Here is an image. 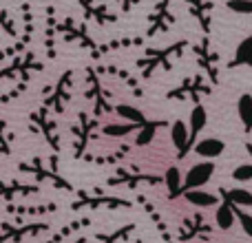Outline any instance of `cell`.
<instances>
[{"label": "cell", "instance_id": "1", "mask_svg": "<svg viewBox=\"0 0 252 243\" xmlns=\"http://www.w3.org/2000/svg\"><path fill=\"white\" fill-rule=\"evenodd\" d=\"M186 47H188L186 40H177V42L168 44V47H164V49H146L144 58L137 60V66L142 69V73L146 75V78L155 69H170V64H173L175 58L184 56Z\"/></svg>", "mask_w": 252, "mask_h": 243}, {"label": "cell", "instance_id": "2", "mask_svg": "<svg viewBox=\"0 0 252 243\" xmlns=\"http://www.w3.org/2000/svg\"><path fill=\"white\" fill-rule=\"evenodd\" d=\"M58 35H62L64 42L78 44L80 49H87L93 58H100V44L93 40V35L89 33L87 25L80 20H75L73 16H64L62 20H58Z\"/></svg>", "mask_w": 252, "mask_h": 243}, {"label": "cell", "instance_id": "3", "mask_svg": "<svg viewBox=\"0 0 252 243\" xmlns=\"http://www.w3.org/2000/svg\"><path fill=\"white\" fill-rule=\"evenodd\" d=\"M44 69V62L38 58L33 49L18 53L11 58L9 64L0 69V80H29L33 73H40Z\"/></svg>", "mask_w": 252, "mask_h": 243}, {"label": "cell", "instance_id": "4", "mask_svg": "<svg viewBox=\"0 0 252 243\" xmlns=\"http://www.w3.org/2000/svg\"><path fill=\"white\" fill-rule=\"evenodd\" d=\"M173 0H157L153 11L148 13L146 20V31H144V38H155L159 33H168L173 29L175 20L177 18L173 16V9H170Z\"/></svg>", "mask_w": 252, "mask_h": 243}, {"label": "cell", "instance_id": "5", "mask_svg": "<svg viewBox=\"0 0 252 243\" xmlns=\"http://www.w3.org/2000/svg\"><path fill=\"white\" fill-rule=\"evenodd\" d=\"M71 84H73V71H64V73L58 78V82L51 87V91L44 95L42 106L49 113H62L66 106V102L71 100Z\"/></svg>", "mask_w": 252, "mask_h": 243}, {"label": "cell", "instance_id": "6", "mask_svg": "<svg viewBox=\"0 0 252 243\" xmlns=\"http://www.w3.org/2000/svg\"><path fill=\"white\" fill-rule=\"evenodd\" d=\"M29 126H31V130H35L38 135H42V139L49 144V146H53L56 151L60 148L56 124H53L51 115H49V111L44 109V106H38L35 111H31V115H29Z\"/></svg>", "mask_w": 252, "mask_h": 243}, {"label": "cell", "instance_id": "7", "mask_svg": "<svg viewBox=\"0 0 252 243\" xmlns=\"http://www.w3.org/2000/svg\"><path fill=\"white\" fill-rule=\"evenodd\" d=\"M78 7L82 9V16L87 20H93L100 27L115 25L120 20L118 13L111 11V7L106 2H102V0H78Z\"/></svg>", "mask_w": 252, "mask_h": 243}, {"label": "cell", "instance_id": "8", "mask_svg": "<svg viewBox=\"0 0 252 243\" xmlns=\"http://www.w3.org/2000/svg\"><path fill=\"white\" fill-rule=\"evenodd\" d=\"M18 170H20V173L31 175V177H35V179H40V182H51L53 186L69 188V183H66L64 179L56 173V170L44 166L42 157H31L29 161H20V164H18Z\"/></svg>", "mask_w": 252, "mask_h": 243}, {"label": "cell", "instance_id": "9", "mask_svg": "<svg viewBox=\"0 0 252 243\" xmlns=\"http://www.w3.org/2000/svg\"><path fill=\"white\" fill-rule=\"evenodd\" d=\"M47 223H27V226H13V223H0V243H22L29 237H35L47 230Z\"/></svg>", "mask_w": 252, "mask_h": 243}, {"label": "cell", "instance_id": "10", "mask_svg": "<svg viewBox=\"0 0 252 243\" xmlns=\"http://www.w3.org/2000/svg\"><path fill=\"white\" fill-rule=\"evenodd\" d=\"M195 58H197V62H199L201 69H204L206 73L210 75V80H213V82H217V80H219V73H217L219 53L213 49L208 35H204V38H201L199 42L195 44Z\"/></svg>", "mask_w": 252, "mask_h": 243}, {"label": "cell", "instance_id": "11", "mask_svg": "<svg viewBox=\"0 0 252 243\" xmlns=\"http://www.w3.org/2000/svg\"><path fill=\"white\" fill-rule=\"evenodd\" d=\"M215 175V164L210 159L206 161H199V164H195L190 170L186 173V177H184V186L182 190H197V188H204L206 183L210 182V177Z\"/></svg>", "mask_w": 252, "mask_h": 243}, {"label": "cell", "instance_id": "12", "mask_svg": "<svg viewBox=\"0 0 252 243\" xmlns=\"http://www.w3.org/2000/svg\"><path fill=\"white\" fill-rule=\"evenodd\" d=\"M184 2L188 7V13L197 20L201 33L208 35L213 31V9H215L213 0H184Z\"/></svg>", "mask_w": 252, "mask_h": 243}, {"label": "cell", "instance_id": "13", "mask_svg": "<svg viewBox=\"0 0 252 243\" xmlns=\"http://www.w3.org/2000/svg\"><path fill=\"white\" fill-rule=\"evenodd\" d=\"M58 20L56 7H47L44 11V53L49 60L56 58V38H58Z\"/></svg>", "mask_w": 252, "mask_h": 243}, {"label": "cell", "instance_id": "14", "mask_svg": "<svg viewBox=\"0 0 252 243\" xmlns=\"http://www.w3.org/2000/svg\"><path fill=\"white\" fill-rule=\"evenodd\" d=\"M40 186L33 183H25L20 179H7L0 182V199H16V197H29V195H38Z\"/></svg>", "mask_w": 252, "mask_h": 243}, {"label": "cell", "instance_id": "15", "mask_svg": "<svg viewBox=\"0 0 252 243\" xmlns=\"http://www.w3.org/2000/svg\"><path fill=\"white\" fill-rule=\"evenodd\" d=\"M170 139H173V146L177 151V159H184L188 155V151H190V146H188V139H190L188 126L179 120L173 122V126H170Z\"/></svg>", "mask_w": 252, "mask_h": 243}, {"label": "cell", "instance_id": "16", "mask_svg": "<svg viewBox=\"0 0 252 243\" xmlns=\"http://www.w3.org/2000/svg\"><path fill=\"white\" fill-rule=\"evenodd\" d=\"M146 38L144 35H120V38H113L109 42L100 44V56L111 51H124V49H133V47H144Z\"/></svg>", "mask_w": 252, "mask_h": 243}, {"label": "cell", "instance_id": "17", "mask_svg": "<svg viewBox=\"0 0 252 243\" xmlns=\"http://www.w3.org/2000/svg\"><path fill=\"white\" fill-rule=\"evenodd\" d=\"M190 126H188V135H190V139H188V146H195L197 144V135L204 130L206 122H208V113H206V106L204 104H195L190 111Z\"/></svg>", "mask_w": 252, "mask_h": 243}, {"label": "cell", "instance_id": "18", "mask_svg": "<svg viewBox=\"0 0 252 243\" xmlns=\"http://www.w3.org/2000/svg\"><path fill=\"white\" fill-rule=\"evenodd\" d=\"M208 91H210V87H206L204 78H190V80H186L182 87H177L175 91H170L168 97H195L197 100L199 93H208Z\"/></svg>", "mask_w": 252, "mask_h": 243}, {"label": "cell", "instance_id": "19", "mask_svg": "<svg viewBox=\"0 0 252 243\" xmlns=\"http://www.w3.org/2000/svg\"><path fill=\"white\" fill-rule=\"evenodd\" d=\"M192 151L199 157H204V159H215V157H219L226 151V144L217 137H206V139H201V142H197L195 146H192Z\"/></svg>", "mask_w": 252, "mask_h": 243}, {"label": "cell", "instance_id": "20", "mask_svg": "<svg viewBox=\"0 0 252 243\" xmlns=\"http://www.w3.org/2000/svg\"><path fill=\"white\" fill-rule=\"evenodd\" d=\"M87 78H89V91H87V95L95 100V111H97V113H102V111H109V104H106L104 95H102L100 80H97L95 69H93V66H89V69H87Z\"/></svg>", "mask_w": 252, "mask_h": 243}, {"label": "cell", "instance_id": "21", "mask_svg": "<svg viewBox=\"0 0 252 243\" xmlns=\"http://www.w3.org/2000/svg\"><path fill=\"white\" fill-rule=\"evenodd\" d=\"M184 197H186V201L190 206H195V208H213V206L219 204L217 195L206 192V190H201V188H197V190H186Z\"/></svg>", "mask_w": 252, "mask_h": 243}, {"label": "cell", "instance_id": "22", "mask_svg": "<svg viewBox=\"0 0 252 243\" xmlns=\"http://www.w3.org/2000/svg\"><path fill=\"white\" fill-rule=\"evenodd\" d=\"M164 182H166V188H168V199H177L179 195H184L182 186H184V175L177 166H170L164 175Z\"/></svg>", "mask_w": 252, "mask_h": 243}, {"label": "cell", "instance_id": "23", "mask_svg": "<svg viewBox=\"0 0 252 243\" xmlns=\"http://www.w3.org/2000/svg\"><path fill=\"white\" fill-rule=\"evenodd\" d=\"M139 128V124H133V122H113V124H104L102 126V133L106 137H113V139H124L126 135L135 133Z\"/></svg>", "mask_w": 252, "mask_h": 243}, {"label": "cell", "instance_id": "24", "mask_svg": "<svg viewBox=\"0 0 252 243\" xmlns=\"http://www.w3.org/2000/svg\"><path fill=\"white\" fill-rule=\"evenodd\" d=\"M250 62H252V33L237 44L235 58L230 60V64H228V66H230V69H235V66H241V64H250Z\"/></svg>", "mask_w": 252, "mask_h": 243}, {"label": "cell", "instance_id": "25", "mask_svg": "<svg viewBox=\"0 0 252 243\" xmlns=\"http://www.w3.org/2000/svg\"><path fill=\"white\" fill-rule=\"evenodd\" d=\"M235 206L230 204V201H223V204H219L217 213H215V221H217V226L221 228V230H230L232 226H235Z\"/></svg>", "mask_w": 252, "mask_h": 243}, {"label": "cell", "instance_id": "26", "mask_svg": "<svg viewBox=\"0 0 252 243\" xmlns=\"http://www.w3.org/2000/svg\"><path fill=\"white\" fill-rule=\"evenodd\" d=\"M159 126H164V122H146L144 126H139L137 128V135H135V146H148V144H153V139H155L157 135V128Z\"/></svg>", "mask_w": 252, "mask_h": 243}, {"label": "cell", "instance_id": "27", "mask_svg": "<svg viewBox=\"0 0 252 243\" xmlns=\"http://www.w3.org/2000/svg\"><path fill=\"white\" fill-rule=\"evenodd\" d=\"M237 115L244 122V130L250 133L252 130V95L250 93H244V95L237 100Z\"/></svg>", "mask_w": 252, "mask_h": 243}, {"label": "cell", "instance_id": "28", "mask_svg": "<svg viewBox=\"0 0 252 243\" xmlns=\"http://www.w3.org/2000/svg\"><path fill=\"white\" fill-rule=\"evenodd\" d=\"M223 197L230 201L232 206H241V208H252V192L246 188H232V190H223Z\"/></svg>", "mask_w": 252, "mask_h": 243}, {"label": "cell", "instance_id": "29", "mask_svg": "<svg viewBox=\"0 0 252 243\" xmlns=\"http://www.w3.org/2000/svg\"><path fill=\"white\" fill-rule=\"evenodd\" d=\"M115 113H118L124 122H133V124H139V126H144L148 122L146 118H144L142 111L135 109V106H130V104H118L115 106Z\"/></svg>", "mask_w": 252, "mask_h": 243}, {"label": "cell", "instance_id": "30", "mask_svg": "<svg viewBox=\"0 0 252 243\" xmlns=\"http://www.w3.org/2000/svg\"><path fill=\"white\" fill-rule=\"evenodd\" d=\"M0 31H2L4 35H9V38H18V33H20L18 22H16V16H11L2 4H0Z\"/></svg>", "mask_w": 252, "mask_h": 243}, {"label": "cell", "instance_id": "31", "mask_svg": "<svg viewBox=\"0 0 252 243\" xmlns=\"http://www.w3.org/2000/svg\"><path fill=\"white\" fill-rule=\"evenodd\" d=\"M93 126H95V122H89V120H87V115H84V113H80V122H78V126H75V128H73V133L80 137V139H78V142H80V146H78V151H75V152H78V155H80V152H82L84 144L89 142V133H91V128H93Z\"/></svg>", "mask_w": 252, "mask_h": 243}, {"label": "cell", "instance_id": "32", "mask_svg": "<svg viewBox=\"0 0 252 243\" xmlns=\"http://www.w3.org/2000/svg\"><path fill=\"white\" fill-rule=\"evenodd\" d=\"M11 144H13V135L9 133V124L4 120H0V155L4 157L11 155Z\"/></svg>", "mask_w": 252, "mask_h": 243}, {"label": "cell", "instance_id": "33", "mask_svg": "<svg viewBox=\"0 0 252 243\" xmlns=\"http://www.w3.org/2000/svg\"><path fill=\"white\" fill-rule=\"evenodd\" d=\"M226 7L237 16H252V0H228Z\"/></svg>", "mask_w": 252, "mask_h": 243}, {"label": "cell", "instance_id": "34", "mask_svg": "<svg viewBox=\"0 0 252 243\" xmlns=\"http://www.w3.org/2000/svg\"><path fill=\"white\" fill-rule=\"evenodd\" d=\"M232 179L235 182H252V164H241L232 170Z\"/></svg>", "mask_w": 252, "mask_h": 243}, {"label": "cell", "instance_id": "35", "mask_svg": "<svg viewBox=\"0 0 252 243\" xmlns=\"http://www.w3.org/2000/svg\"><path fill=\"white\" fill-rule=\"evenodd\" d=\"M235 217L239 219V223H241V228H244L246 235L252 237V214L244 213V210H237V206H235Z\"/></svg>", "mask_w": 252, "mask_h": 243}, {"label": "cell", "instance_id": "36", "mask_svg": "<svg viewBox=\"0 0 252 243\" xmlns=\"http://www.w3.org/2000/svg\"><path fill=\"white\" fill-rule=\"evenodd\" d=\"M115 2L120 4V9H122V13H130L135 7H137L142 0H115Z\"/></svg>", "mask_w": 252, "mask_h": 243}, {"label": "cell", "instance_id": "37", "mask_svg": "<svg viewBox=\"0 0 252 243\" xmlns=\"http://www.w3.org/2000/svg\"><path fill=\"white\" fill-rule=\"evenodd\" d=\"M246 151H248V155L252 157V142H248V144H246Z\"/></svg>", "mask_w": 252, "mask_h": 243}, {"label": "cell", "instance_id": "38", "mask_svg": "<svg viewBox=\"0 0 252 243\" xmlns=\"http://www.w3.org/2000/svg\"><path fill=\"white\" fill-rule=\"evenodd\" d=\"M248 66H250V69H252V62H250V64H248Z\"/></svg>", "mask_w": 252, "mask_h": 243}]
</instances>
